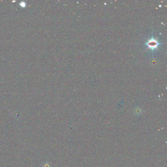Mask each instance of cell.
Returning a JSON list of instances; mask_svg holds the SVG:
<instances>
[{"instance_id": "obj_1", "label": "cell", "mask_w": 167, "mask_h": 167, "mask_svg": "<svg viewBox=\"0 0 167 167\" xmlns=\"http://www.w3.org/2000/svg\"><path fill=\"white\" fill-rule=\"evenodd\" d=\"M148 47V48H151L152 50H154L155 48H157V47L159 45V43L156 39L154 38H151L148 40V41L146 43Z\"/></svg>"}]
</instances>
